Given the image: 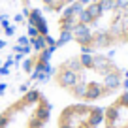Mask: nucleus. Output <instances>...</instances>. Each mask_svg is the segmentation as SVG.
<instances>
[{"label":"nucleus","instance_id":"1","mask_svg":"<svg viewBox=\"0 0 128 128\" xmlns=\"http://www.w3.org/2000/svg\"><path fill=\"white\" fill-rule=\"evenodd\" d=\"M49 85L68 102L104 106L128 88V70L115 53L76 49L51 58Z\"/></svg>","mask_w":128,"mask_h":128},{"label":"nucleus","instance_id":"2","mask_svg":"<svg viewBox=\"0 0 128 128\" xmlns=\"http://www.w3.org/2000/svg\"><path fill=\"white\" fill-rule=\"evenodd\" d=\"M68 40L81 51L128 47V0H88L77 10Z\"/></svg>","mask_w":128,"mask_h":128},{"label":"nucleus","instance_id":"3","mask_svg":"<svg viewBox=\"0 0 128 128\" xmlns=\"http://www.w3.org/2000/svg\"><path fill=\"white\" fill-rule=\"evenodd\" d=\"M0 128H53V102L47 92L30 87L0 109Z\"/></svg>","mask_w":128,"mask_h":128},{"label":"nucleus","instance_id":"4","mask_svg":"<svg viewBox=\"0 0 128 128\" xmlns=\"http://www.w3.org/2000/svg\"><path fill=\"white\" fill-rule=\"evenodd\" d=\"M104 106L66 102L53 111V128H102Z\"/></svg>","mask_w":128,"mask_h":128},{"label":"nucleus","instance_id":"5","mask_svg":"<svg viewBox=\"0 0 128 128\" xmlns=\"http://www.w3.org/2000/svg\"><path fill=\"white\" fill-rule=\"evenodd\" d=\"M102 128H128V88L104 104Z\"/></svg>","mask_w":128,"mask_h":128},{"label":"nucleus","instance_id":"6","mask_svg":"<svg viewBox=\"0 0 128 128\" xmlns=\"http://www.w3.org/2000/svg\"><path fill=\"white\" fill-rule=\"evenodd\" d=\"M30 2H34V0H21V4H23L24 10L30 8ZM36 2L40 4V8L45 10L47 13L58 15L60 12H64V10L70 8V6H85L88 0H36Z\"/></svg>","mask_w":128,"mask_h":128},{"label":"nucleus","instance_id":"7","mask_svg":"<svg viewBox=\"0 0 128 128\" xmlns=\"http://www.w3.org/2000/svg\"><path fill=\"white\" fill-rule=\"evenodd\" d=\"M126 70H128V66H126Z\"/></svg>","mask_w":128,"mask_h":128}]
</instances>
